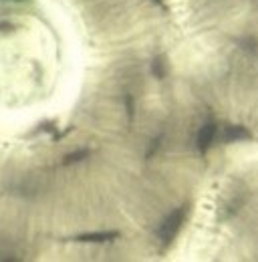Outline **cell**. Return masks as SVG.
Segmentation results:
<instances>
[{"label":"cell","mask_w":258,"mask_h":262,"mask_svg":"<svg viewBox=\"0 0 258 262\" xmlns=\"http://www.w3.org/2000/svg\"><path fill=\"white\" fill-rule=\"evenodd\" d=\"M186 208L182 206V208H176L171 214H167V218L161 222L160 230H158V236H160V240L163 244H169L176 236H178V232L182 230L184 226V220H186Z\"/></svg>","instance_id":"6da1fadb"},{"label":"cell","mask_w":258,"mask_h":262,"mask_svg":"<svg viewBox=\"0 0 258 262\" xmlns=\"http://www.w3.org/2000/svg\"><path fill=\"white\" fill-rule=\"evenodd\" d=\"M216 131H218V125H216L214 121H208V123H204V125L200 127L198 135H196V149H198L202 156H206L208 149L212 147V143H214V139H216Z\"/></svg>","instance_id":"7a4b0ae2"},{"label":"cell","mask_w":258,"mask_h":262,"mask_svg":"<svg viewBox=\"0 0 258 262\" xmlns=\"http://www.w3.org/2000/svg\"><path fill=\"white\" fill-rule=\"evenodd\" d=\"M119 238V232H89V234H81L75 240L77 242H85V244H105V242H113Z\"/></svg>","instance_id":"3957f363"},{"label":"cell","mask_w":258,"mask_h":262,"mask_svg":"<svg viewBox=\"0 0 258 262\" xmlns=\"http://www.w3.org/2000/svg\"><path fill=\"white\" fill-rule=\"evenodd\" d=\"M224 139L230 143L234 141H246V139H252V131L244 125H228L224 133Z\"/></svg>","instance_id":"277c9868"},{"label":"cell","mask_w":258,"mask_h":262,"mask_svg":"<svg viewBox=\"0 0 258 262\" xmlns=\"http://www.w3.org/2000/svg\"><path fill=\"white\" fill-rule=\"evenodd\" d=\"M89 158V149H77V151H73V154H67L63 158V165H73V164H79V162H83V160H87Z\"/></svg>","instance_id":"5b68a950"},{"label":"cell","mask_w":258,"mask_h":262,"mask_svg":"<svg viewBox=\"0 0 258 262\" xmlns=\"http://www.w3.org/2000/svg\"><path fill=\"white\" fill-rule=\"evenodd\" d=\"M152 73H154L156 79H163V77H165V61H163L161 55H158V57L152 61Z\"/></svg>","instance_id":"8992f818"},{"label":"cell","mask_w":258,"mask_h":262,"mask_svg":"<svg viewBox=\"0 0 258 262\" xmlns=\"http://www.w3.org/2000/svg\"><path fill=\"white\" fill-rule=\"evenodd\" d=\"M125 109H127V117L131 121L133 119V97L131 95H125Z\"/></svg>","instance_id":"52a82bcc"},{"label":"cell","mask_w":258,"mask_h":262,"mask_svg":"<svg viewBox=\"0 0 258 262\" xmlns=\"http://www.w3.org/2000/svg\"><path fill=\"white\" fill-rule=\"evenodd\" d=\"M158 147H160V137H158V139H154V141H152V145H149V149H147V151H145V158H147V160H149V158H152V156H154V154H156V149H158Z\"/></svg>","instance_id":"ba28073f"},{"label":"cell","mask_w":258,"mask_h":262,"mask_svg":"<svg viewBox=\"0 0 258 262\" xmlns=\"http://www.w3.org/2000/svg\"><path fill=\"white\" fill-rule=\"evenodd\" d=\"M154 2H156V4L160 6V8H163V10H167V4H165V0H154Z\"/></svg>","instance_id":"9c48e42d"}]
</instances>
